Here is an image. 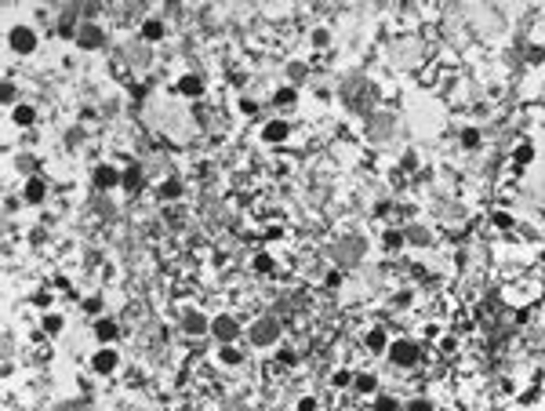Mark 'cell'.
I'll use <instances>...</instances> for the list:
<instances>
[{
    "mask_svg": "<svg viewBox=\"0 0 545 411\" xmlns=\"http://www.w3.org/2000/svg\"><path fill=\"white\" fill-rule=\"evenodd\" d=\"M185 328H189V331H204V328H207V321H204L200 313H189V317H185Z\"/></svg>",
    "mask_w": 545,
    "mask_h": 411,
    "instance_id": "11",
    "label": "cell"
},
{
    "mask_svg": "<svg viewBox=\"0 0 545 411\" xmlns=\"http://www.w3.org/2000/svg\"><path fill=\"white\" fill-rule=\"evenodd\" d=\"M164 37V26L160 22H146V40H160Z\"/></svg>",
    "mask_w": 545,
    "mask_h": 411,
    "instance_id": "12",
    "label": "cell"
},
{
    "mask_svg": "<svg viewBox=\"0 0 545 411\" xmlns=\"http://www.w3.org/2000/svg\"><path fill=\"white\" fill-rule=\"evenodd\" d=\"M117 178L120 175L113 171V167H98V171H95V186L98 189H109V186H117Z\"/></svg>",
    "mask_w": 545,
    "mask_h": 411,
    "instance_id": "6",
    "label": "cell"
},
{
    "mask_svg": "<svg viewBox=\"0 0 545 411\" xmlns=\"http://www.w3.org/2000/svg\"><path fill=\"white\" fill-rule=\"evenodd\" d=\"M124 186H128V189H138V186H142V171H138V167H131V171L124 175Z\"/></svg>",
    "mask_w": 545,
    "mask_h": 411,
    "instance_id": "10",
    "label": "cell"
},
{
    "mask_svg": "<svg viewBox=\"0 0 545 411\" xmlns=\"http://www.w3.org/2000/svg\"><path fill=\"white\" fill-rule=\"evenodd\" d=\"M400 240H403L400 233H385V244H389V248H396V244H400Z\"/></svg>",
    "mask_w": 545,
    "mask_h": 411,
    "instance_id": "24",
    "label": "cell"
},
{
    "mask_svg": "<svg viewBox=\"0 0 545 411\" xmlns=\"http://www.w3.org/2000/svg\"><path fill=\"white\" fill-rule=\"evenodd\" d=\"M178 91H182V95H200V80L196 77H182Z\"/></svg>",
    "mask_w": 545,
    "mask_h": 411,
    "instance_id": "9",
    "label": "cell"
},
{
    "mask_svg": "<svg viewBox=\"0 0 545 411\" xmlns=\"http://www.w3.org/2000/svg\"><path fill=\"white\" fill-rule=\"evenodd\" d=\"M287 135V124H280V120H273V124H266V142H280Z\"/></svg>",
    "mask_w": 545,
    "mask_h": 411,
    "instance_id": "8",
    "label": "cell"
},
{
    "mask_svg": "<svg viewBox=\"0 0 545 411\" xmlns=\"http://www.w3.org/2000/svg\"><path fill=\"white\" fill-rule=\"evenodd\" d=\"M255 269H258V273H269V269H273V258H269V255H258V258H255Z\"/></svg>",
    "mask_w": 545,
    "mask_h": 411,
    "instance_id": "16",
    "label": "cell"
},
{
    "mask_svg": "<svg viewBox=\"0 0 545 411\" xmlns=\"http://www.w3.org/2000/svg\"><path fill=\"white\" fill-rule=\"evenodd\" d=\"M11 44H15V51H33V29H15L11 33Z\"/></svg>",
    "mask_w": 545,
    "mask_h": 411,
    "instance_id": "3",
    "label": "cell"
},
{
    "mask_svg": "<svg viewBox=\"0 0 545 411\" xmlns=\"http://www.w3.org/2000/svg\"><path fill=\"white\" fill-rule=\"evenodd\" d=\"M389 357H393V364H400V368H411V364H418V349L411 342H396Z\"/></svg>",
    "mask_w": 545,
    "mask_h": 411,
    "instance_id": "1",
    "label": "cell"
},
{
    "mask_svg": "<svg viewBox=\"0 0 545 411\" xmlns=\"http://www.w3.org/2000/svg\"><path fill=\"white\" fill-rule=\"evenodd\" d=\"M367 346H371V349H382V346H385V335H382V331H371V335H367Z\"/></svg>",
    "mask_w": 545,
    "mask_h": 411,
    "instance_id": "17",
    "label": "cell"
},
{
    "mask_svg": "<svg viewBox=\"0 0 545 411\" xmlns=\"http://www.w3.org/2000/svg\"><path fill=\"white\" fill-rule=\"evenodd\" d=\"M214 335H218L222 342H229L233 335H237V324H233L229 317H218V321H214Z\"/></svg>",
    "mask_w": 545,
    "mask_h": 411,
    "instance_id": "5",
    "label": "cell"
},
{
    "mask_svg": "<svg viewBox=\"0 0 545 411\" xmlns=\"http://www.w3.org/2000/svg\"><path fill=\"white\" fill-rule=\"evenodd\" d=\"M298 407H302V411H316V400H309V397H305V400H302Z\"/></svg>",
    "mask_w": 545,
    "mask_h": 411,
    "instance_id": "26",
    "label": "cell"
},
{
    "mask_svg": "<svg viewBox=\"0 0 545 411\" xmlns=\"http://www.w3.org/2000/svg\"><path fill=\"white\" fill-rule=\"evenodd\" d=\"M222 360H229V364H237V360H240V353H237V349H229V346H222Z\"/></svg>",
    "mask_w": 545,
    "mask_h": 411,
    "instance_id": "22",
    "label": "cell"
},
{
    "mask_svg": "<svg viewBox=\"0 0 545 411\" xmlns=\"http://www.w3.org/2000/svg\"><path fill=\"white\" fill-rule=\"evenodd\" d=\"M276 335H280V324H276V321H262V324L251 331V339H255L258 346H266V342H273V339H276Z\"/></svg>",
    "mask_w": 545,
    "mask_h": 411,
    "instance_id": "2",
    "label": "cell"
},
{
    "mask_svg": "<svg viewBox=\"0 0 545 411\" xmlns=\"http://www.w3.org/2000/svg\"><path fill=\"white\" fill-rule=\"evenodd\" d=\"M411 411H429V404H425V400H414V404H411Z\"/></svg>",
    "mask_w": 545,
    "mask_h": 411,
    "instance_id": "27",
    "label": "cell"
},
{
    "mask_svg": "<svg viewBox=\"0 0 545 411\" xmlns=\"http://www.w3.org/2000/svg\"><path fill=\"white\" fill-rule=\"evenodd\" d=\"M26 196H29V200H40V196H44V186H40V182H29V186H26Z\"/></svg>",
    "mask_w": 545,
    "mask_h": 411,
    "instance_id": "15",
    "label": "cell"
},
{
    "mask_svg": "<svg viewBox=\"0 0 545 411\" xmlns=\"http://www.w3.org/2000/svg\"><path fill=\"white\" fill-rule=\"evenodd\" d=\"M15 120H19V124H33V110H29V106H19V110H15Z\"/></svg>",
    "mask_w": 545,
    "mask_h": 411,
    "instance_id": "13",
    "label": "cell"
},
{
    "mask_svg": "<svg viewBox=\"0 0 545 411\" xmlns=\"http://www.w3.org/2000/svg\"><path fill=\"white\" fill-rule=\"evenodd\" d=\"M276 102H280V106H287V102H294V91H291V87H284V91H280V95H276Z\"/></svg>",
    "mask_w": 545,
    "mask_h": 411,
    "instance_id": "21",
    "label": "cell"
},
{
    "mask_svg": "<svg viewBox=\"0 0 545 411\" xmlns=\"http://www.w3.org/2000/svg\"><path fill=\"white\" fill-rule=\"evenodd\" d=\"M113 335H117V324H109V321L98 324V339H102V342H105V339H113Z\"/></svg>",
    "mask_w": 545,
    "mask_h": 411,
    "instance_id": "14",
    "label": "cell"
},
{
    "mask_svg": "<svg viewBox=\"0 0 545 411\" xmlns=\"http://www.w3.org/2000/svg\"><path fill=\"white\" fill-rule=\"evenodd\" d=\"M160 193H164V196H178V193H182V186H178V182H164V186H160Z\"/></svg>",
    "mask_w": 545,
    "mask_h": 411,
    "instance_id": "19",
    "label": "cell"
},
{
    "mask_svg": "<svg viewBox=\"0 0 545 411\" xmlns=\"http://www.w3.org/2000/svg\"><path fill=\"white\" fill-rule=\"evenodd\" d=\"M76 40H80V48H98L102 33H98V26H84L80 33H76Z\"/></svg>",
    "mask_w": 545,
    "mask_h": 411,
    "instance_id": "4",
    "label": "cell"
},
{
    "mask_svg": "<svg viewBox=\"0 0 545 411\" xmlns=\"http://www.w3.org/2000/svg\"><path fill=\"white\" fill-rule=\"evenodd\" d=\"M356 389L371 393V389H375V378H371V375H360V378H356Z\"/></svg>",
    "mask_w": 545,
    "mask_h": 411,
    "instance_id": "18",
    "label": "cell"
},
{
    "mask_svg": "<svg viewBox=\"0 0 545 411\" xmlns=\"http://www.w3.org/2000/svg\"><path fill=\"white\" fill-rule=\"evenodd\" d=\"M117 368V353H109V349H102V353L95 357V371H113Z\"/></svg>",
    "mask_w": 545,
    "mask_h": 411,
    "instance_id": "7",
    "label": "cell"
},
{
    "mask_svg": "<svg viewBox=\"0 0 545 411\" xmlns=\"http://www.w3.org/2000/svg\"><path fill=\"white\" fill-rule=\"evenodd\" d=\"M462 142H465V146H476V142H480V135H476V131H465V135H462Z\"/></svg>",
    "mask_w": 545,
    "mask_h": 411,
    "instance_id": "23",
    "label": "cell"
},
{
    "mask_svg": "<svg viewBox=\"0 0 545 411\" xmlns=\"http://www.w3.org/2000/svg\"><path fill=\"white\" fill-rule=\"evenodd\" d=\"M335 386H349V371H338L335 375Z\"/></svg>",
    "mask_w": 545,
    "mask_h": 411,
    "instance_id": "25",
    "label": "cell"
},
{
    "mask_svg": "<svg viewBox=\"0 0 545 411\" xmlns=\"http://www.w3.org/2000/svg\"><path fill=\"white\" fill-rule=\"evenodd\" d=\"M375 411H396V400H393V397H382V400L375 404Z\"/></svg>",
    "mask_w": 545,
    "mask_h": 411,
    "instance_id": "20",
    "label": "cell"
}]
</instances>
